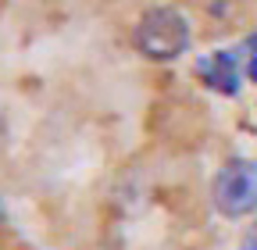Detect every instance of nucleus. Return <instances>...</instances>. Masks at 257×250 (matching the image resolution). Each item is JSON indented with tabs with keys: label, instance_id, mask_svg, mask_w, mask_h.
<instances>
[{
	"label": "nucleus",
	"instance_id": "1",
	"mask_svg": "<svg viewBox=\"0 0 257 250\" xmlns=\"http://www.w3.org/2000/svg\"><path fill=\"white\" fill-rule=\"evenodd\" d=\"M136 47L150 61H175L189 47V25L172 8H150L136 25Z\"/></svg>",
	"mask_w": 257,
	"mask_h": 250
},
{
	"label": "nucleus",
	"instance_id": "2",
	"mask_svg": "<svg viewBox=\"0 0 257 250\" xmlns=\"http://www.w3.org/2000/svg\"><path fill=\"white\" fill-rule=\"evenodd\" d=\"M214 204L229 218H243L257 211V165L232 158L214 179Z\"/></svg>",
	"mask_w": 257,
	"mask_h": 250
},
{
	"label": "nucleus",
	"instance_id": "3",
	"mask_svg": "<svg viewBox=\"0 0 257 250\" xmlns=\"http://www.w3.org/2000/svg\"><path fill=\"white\" fill-rule=\"evenodd\" d=\"M200 79L218 89V93H236L239 89V72H236V57L229 50H218L200 61Z\"/></svg>",
	"mask_w": 257,
	"mask_h": 250
},
{
	"label": "nucleus",
	"instance_id": "4",
	"mask_svg": "<svg viewBox=\"0 0 257 250\" xmlns=\"http://www.w3.org/2000/svg\"><path fill=\"white\" fill-rule=\"evenodd\" d=\"M243 250H257V225L250 229V236L243 239Z\"/></svg>",
	"mask_w": 257,
	"mask_h": 250
},
{
	"label": "nucleus",
	"instance_id": "5",
	"mask_svg": "<svg viewBox=\"0 0 257 250\" xmlns=\"http://www.w3.org/2000/svg\"><path fill=\"white\" fill-rule=\"evenodd\" d=\"M246 72H250V79H253V82H257V54H253V57H250V68H246Z\"/></svg>",
	"mask_w": 257,
	"mask_h": 250
},
{
	"label": "nucleus",
	"instance_id": "6",
	"mask_svg": "<svg viewBox=\"0 0 257 250\" xmlns=\"http://www.w3.org/2000/svg\"><path fill=\"white\" fill-rule=\"evenodd\" d=\"M250 50H253V54H257V33H253V36H250Z\"/></svg>",
	"mask_w": 257,
	"mask_h": 250
},
{
	"label": "nucleus",
	"instance_id": "7",
	"mask_svg": "<svg viewBox=\"0 0 257 250\" xmlns=\"http://www.w3.org/2000/svg\"><path fill=\"white\" fill-rule=\"evenodd\" d=\"M0 222H4V207H0Z\"/></svg>",
	"mask_w": 257,
	"mask_h": 250
}]
</instances>
